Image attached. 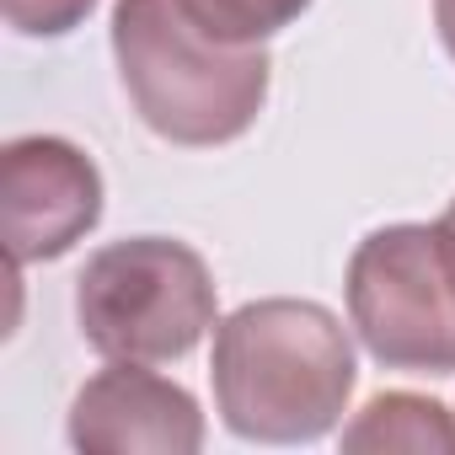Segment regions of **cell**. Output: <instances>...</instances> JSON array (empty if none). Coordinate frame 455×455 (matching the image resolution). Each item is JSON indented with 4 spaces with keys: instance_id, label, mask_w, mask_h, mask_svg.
I'll return each instance as SVG.
<instances>
[{
    "instance_id": "cell-1",
    "label": "cell",
    "mask_w": 455,
    "mask_h": 455,
    "mask_svg": "<svg viewBox=\"0 0 455 455\" xmlns=\"http://www.w3.org/2000/svg\"><path fill=\"white\" fill-rule=\"evenodd\" d=\"M214 412L252 444H311L348 412L359 364L348 327L322 300L268 295L214 327Z\"/></svg>"
},
{
    "instance_id": "cell-2",
    "label": "cell",
    "mask_w": 455,
    "mask_h": 455,
    "mask_svg": "<svg viewBox=\"0 0 455 455\" xmlns=\"http://www.w3.org/2000/svg\"><path fill=\"white\" fill-rule=\"evenodd\" d=\"M113 60L140 124L188 150L242 140L274 81L263 44L209 38L177 0H113Z\"/></svg>"
},
{
    "instance_id": "cell-3",
    "label": "cell",
    "mask_w": 455,
    "mask_h": 455,
    "mask_svg": "<svg viewBox=\"0 0 455 455\" xmlns=\"http://www.w3.org/2000/svg\"><path fill=\"white\" fill-rule=\"evenodd\" d=\"M76 327L102 359L172 364L220 327V290L188 242L124 236L76 274Z\"/></svg>"
},
{
    "instance_id": "cell-4",
    "label": "cell",
    "mask_w": 455,
    "mask_h": 455,
    "mask_svg": "<svg viewBox=\"0 0 455 455\" xmlns=\"http://www.w3.org/2000/svg\"><path fill=\"white\" fill-rule=\"evenodd\" d=\"M343 295L375 364L455 375V231L444 220L370 231L348 258Z\"/></svg>"
},
{
    "instance_id": "cell-5",
    "label": "cell",
    "mask_w": 455,
    "mask_h": 455,
    "mask_svg": "<svg viewBox=\"0 0 455 455\" xmlns=\"http://www.w3.org/2000/svg\"><path fill=\"white\" fill-rule=\"evenodd\" d=\"M102 220L97 161L60 134H22L0 150V231L17 268L54 263Z\"/></svg>"
},
{
    "instance_id": "cell-6",
    "label": "cell",
    "mask_w": 455,
    "mask_h": 455,
    "mask_svg": "<svg viewBox=\"0 0 455 455\" xmlns=\"http://www.w3.org/2000/svg\"><path fill=\"white\" fill-rule=\"evenodd\" d=\"M65 434L86 455H198L209 439L198 396L129 359H108L76 391Z\"/></svg>"
},
{
    "instance_id": "cell-7",
    "label": "cell",
    "mask_w": 455,
    "mask_h": 455,
    "mask_svg": "<svg viewBox=\"0 0 455 455\" xmlns=\"http://www.w3.org/2000/svg\"><path fill=\"white\" fill-rule=\"evenodd\" d=\"M338 439L354 455H364V450H375V455H386V450H412V455H423V450H455V418L434 396L380 391V396H370L343 423Z\"/></svg>"
},
{
    "instance_id": "cell-8",
    "label": "cell",
    "mask_w": 455,
    "mask_h": 455,
    "mask_svg": "<svg viewBox=\"0 0 455 455\" xmlns=\"http://www.w3.org/2000/svg\"><path fill=\"white\" fill-rule=\"evenodd\" d=\"M177 6L220 44H268L311 12V0H177Z\"/></svg>"
},
{
    "instance_id": "cell-9",
    "label": "cell",
    "mask_w": 455,
    "mask_h": 455,
    "mask_svg": "<svg viewBox=\"0 0 455 455\" xmlns=\"http://www.w3.org/2000/svg\"><path fill=\"white\" fill-rule=\"evenodd\" d=\"M0 6H6V28L22 38H65L97 12V0H0Z\"/></svg>"
},
{
    "instance_id": "cell-10",
    "label": "cell",
    "mask_w": 455,
    "mask_h": 455,
    "mask_svg": "<svg viewBox=\"0 0 455 455\" xmlns=\"http://www.w3.org/2000/svg\"><path fill=\"white\" fill-rule=\"evenodd\" d=\"M434 28H439L444 54L455 60V0H434Z\"/></svg>"
},
{
    "instance_id": "cell-11",
    "label": "cell",
    "mask_w": 455,
    "mask_h": 455,
    "mask_svg": "<svg viewBox=\"0 0 455 455\" xmlns=\"http://www.w3.org/2000/svg\"><path fill=\"white\" fill-rule=\"evenodd\" d=\"M444 225H450V231H455V198H450V209H444Z\"/></svg>"
}]
</instances>
